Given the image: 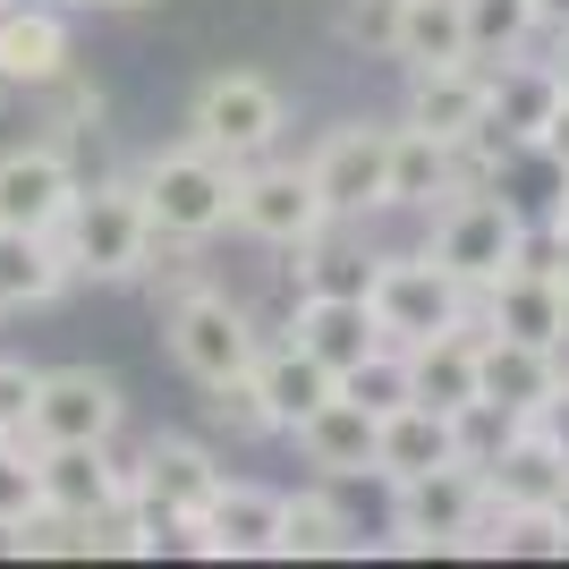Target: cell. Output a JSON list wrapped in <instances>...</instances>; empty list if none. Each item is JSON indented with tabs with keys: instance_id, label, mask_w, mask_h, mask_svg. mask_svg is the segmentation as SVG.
<instances>
[{
	"instance_id": "obj_2",
	"label": "cell",
	"mask_w": 569,
	"mask_h": 569,
	"mask_svg": "<svg viewBox=\"0 0 569 569\" xmlns=\"http://www.w3.org/2000/svg\"><path fill=\"white\" fill-rule=\"evenodd\" d=\"M51 238H60V256H69L77 281H144V272H153V213H144L137 179L77 188L69 221Z\"/></svg>"
},
{
	"instance_id": "obj_22",
	"label": "cell",
	"mask_w": 569,
	"mask_h": 569,
	"mask_svg": "<svg viewBox=\"0 0 569 569\" xmlns=\"http://www.w3.org/2000/svg\"><path fill=\"white\" fill-rule=\"evenodd\" d=\"M375 442H382V417L357 408L349 391H332V400L298 426V451H307V468H323V476H375Z\"/></svg>"
},
{
	"instance_id": "obj_28",
	"label": "cell",
	"mask_w": 569,
	"mask_h": 569,
	"mask_svg": "<svg viewBox=\"0 0 569 569\" xmlns=\"http://www.w3.org/2000/svg\"><path fill=\"white\" fill-rule=\"evenodd\" d=\"M391 60L400 69H451V60H468V0H408Z\"/></svg>"
},
{
	"instance_id": "obj_30",
	"label": "cell",
	"mask_w": 569,
	"mask_h": 569,
	"mask_svg": "<svg viewBox=\"0 0 569 569\" xmlns=\"http://www.w3.org/2000/svg\"><path fill=\"white\" fill-rule=\"evenodd\" d=\"M476 552H510V561H569V527L561 510H493Z\"/></svg>"
},
{
	"instance_id": "obj_32",
	"label": "cell",
	"mask_w": 569,
	"mask_h": 569,
	"mask_svg": "<svg viewBox=\"0 0 569 569\" xmlns=\"http://www.w3.org/2000/svg\"><path fill=\"white\" fill-rule=\"evenodd\" d=\"M340 391H349L357 408H375V417L408 408V400H417V382H408V349H400V340H382L375 357H357L349 375H340Z\"/></svg>"
},
{
	"instance_id": "obj_20",
	"label": "cell",
	"mask_w": 569,
	"mask_h": 569,
	"mask_svg": "<svg viewBox=\"0 0 569 569\" xmlns=\"http://www.w3.org/2000/svg\"><path fill=\"white\" fill-rule=\"evenodd\" d=\"M561 485H569V459L552 451L536 426H519L493 459H485V493H493V510H552Z\"/></svg>"
},
{
	"instance_id": "obj_38",
	"label": "cell",
	"mask_w": 569,
	"mask_h": 569,
	"mask_svg": "<svg viewBox=\"0 0 569 569\" xmlns=\"http://www.w3.org/2000/svg\"><path fill=\"white\" fill-rule=\"evenodd\" d=\"M527 426H536V433H545V442H552V451L569 459V382H561V391H552L545 408H536V417H527Z\"/></svg>"
},
{
	"instance_id": "obj_41",
	"label": "cell",
	"mask_w": 569,
	"mask_h": 569,
	"mask_svg": "<svg viewBox=\"0 0 569 569\" xmlns=\"http://www.w3.org/2000/svg\"><path fill=\"white\" fill-rule=\"evenodd\" d=\"M552 77H561V94H569V34H552Z\"/></svg>"
},
{
	"instance_id": "obj_15",
	"label": "cell",
	"mask_w": 569,
	"mask_h": 569,
	"mask_svg": "<svg viewBox=\"0 0 569 569\" xmlns=\"http://www.w3.org/2000/svg\"><path fill=\"white\" fill-rule=\"evenodd\" d=\"M493 102V60H451V69H408V128L442 144H468Z\"/></svg>"
},
{
	"instance_id": "obj_44",
	"label": "cell",
	"mask_w": 569,
	"mask_h": 569,
	"mask_svg": "<svg viewBox=\"0 0 569 569\" xmlns=\"http://www.w3.org/2000/svg\"><path fill=\"white\" fill-rule=\"evenodd\" d=\"M552 510H561V527H569V485H561V501H552Z\"/></svg>"
},
{
	"instance_id": "obj_25",
	"label": "cell",
	"mask_w": 569,
	"mask_h": 569,
	"mask_svg": "<svg viewBox=\"0 0 569 569\" xmlns=\"http://www.w3.org/2000/svg\"><path fill=\"white\" fill-rule=\"evenodd\" d=\"M459 188V144L426 128H391V213H433Z\"/></svg>"
},
{
	"instance_id": "obj_3",
	"label": "cell",
	"mask_w": 569,
	"mask_h": 569,
	"mask_svg": "<svg viewBox=\"0 0 569 569\" xmlns=\"http://www.w3.org/2000/svg\"><path fill=\"white\" fill-rule=\"evenodd\" d=\"M527 247V204L510 188H451L433 204V230H426V256L468 289H493Z\"/></svg>"
},
{
	"instance_id": "obj_42",
	"label": "cell",
	"mask_w": 569,
	"mask_h": 569,
	"mask_svg": "<svg viewBox=\"0 0 569 569\" xmlns=\"http://www.w3.org/2000/svg\"><path fill=\"white\" fill-rule=\"evenodd\" d=\"M77 9H144V0H77Z\"/></svg>"
},
{
	"instance_id": "obj_24",
	"label": "cell",
	"mask_w": 569,
	"mask_h": 569,
	"mask_svg": "<svg viewBox=\"0 0 569 569\" xmlns=\"http://www.w3.org/2000/svg\"><path fill=\"white\" fill-rule=\"evenodd\" d=\"M408 382H417V400H426V408L468 417V408L485 400V382H476V323H468V332L408 340Z\"/></svg>"
},
{
	"instance_id": "obj_14",
	"label": "cell",
	"mask_w": 569,
	"mask_h": 569,
	"mask_svg": "<svg viewBox=\"0 0 569 569\" xmlns=\"http://www.w3.org/2000/svg\"><path fill=\"white\" fill-rule=\"evenodd\" d=\"M34 468H43V510L111 519L128 501V468L111 459V442H34Z\"/></svg>"
},
{
	"instance_id": "obj_45",
	"label": "cell",
	"mask_w": 569,
	"mask_h": 569,
	"mask_svg": "<svg viewBox=\"0 0 569 569\" xmlns=\"http://www.w3.org/2000/svg\"><path fill=\"white\" fill-rule=\"evenodd\" d=\"M9 9H18V0H0V18H9Z\"/></svg>"
},
{
	"instance_id": "obj_27",
	"label": "cell",
	"mask_w": 569,
	"mask_h": 569,
	"mask_svg": "<svg viewBox=\"0 0 569 569\" xmlns=\"http://www.w3.org/2000/svg\"><path fill=\"white\" fill-rule=\"evenodd\" d=\"M69 281H77V272H69V256H60V238H43V230H0V315L51 307Z\"/></svg>"
},
{
	"instance_id": "obj_29",
	"label": "cell",
	"mask_w": 569,
	"mask_h": 569,
	"mask_svg": "<svg viewBox=\"0 0 569 569\" xmlns=\"http://www.w3.org/2000/svg\"><path fill=\"white\" fill-rule=\"evenodd\" d=\"M332 552H357V527L332 493H289L281 501V561H332Z\"/></svg>"
},
{
	"instance_id": "obj_23",
	"label": "cell",
	"mask_w": 569,
	"mask_h": 569,
	"mask_svg": "<svg viewBox=\"0 0 569 569\" xmlns=\"http://www.w3.org/2000/svg\"><path fill=\"white\" fill-rule=\"evenodd\" d=\"M256 391H263V408H272V426L281 433H298L315 417V408L340 391V375L323 366L315 349H298V340H281V349H263L256 357Z\"/></svg>"
},
{
	"instance_id": "obj_33",
	"label": "cell",
	"mask_w": 569,
	"mask_h": 569,
	"mask_svg": "<svg viewBox=\"0 0 569 569\" xmlns=\"http://www.w3.org/2000/svg\"><path fill=\"white\" fill-rule=\"evenodd\" d=\"M204 426H213L221 442H263V433H281L272 408H263V391H256V375L213 382V391H204Z\"/></svg>"
},
{
	"instance_id": "obj_46",
	"label": "cell",
	"mask_w": 569,
	"mask_h": 569,
	"mask_svg": "<svg viewBox=\"0 0 569 569\" xmlns=\"http://www.w3.org/2000/svg\"><path fill=\"white\" fill-rule=\"evenodd\" d=\"M51 9H77V0H51Z\"/></svg>"
},
{
	"instance_id": "obj_31",
	"label": "cell",
	"mask_w": 569,
	"mask_h": 569,
	"mask_svg": "<svg viewBox=\"0 0 569 569\" xmlns=\"http://www.w3.org/2000/svg\"><path fill=\"white\" fill-rule=\"evenodd\" d=\"M536 34V0H468V60H510Z\"/></svg>"
},
{
	"instance_id": "obj_43",
	"label": "cell",
	"mask_w": 569,
	"mask_h": 569,
	"mask_svg": "<svg viewBox=\"0 0 569 569\" xmlns=\"http://www.w3.org/2000/svg\"><path fill=\"white\" fill-rule=\"evenodd\" d=\"M561 281H569V221H561Z\"/></svg>"
},
{
	"instance_id": "obj_8",
	"label": "cell",
	"mask_w": 569,
	"mask_h": 569,
	"mask_svg": "<svg viewBox=\"0 0 569 569\" xmlns=\"http://www.w3.org/2000/svg\"><path fill=\"white\" fill-rule=\"evenodd\" d=\"M188 137L204 144V153H221V162H256V153H272V137H281V86L256 69H221L196 86V111H188Z\"/></svg>"
},
{
	"instance_id": "obj_9",
	"label": "cell",
	"mask_w": 569,
	"mask_h": 569,
	"mask_svg": "<svg viewBox=\"0 0 569 569\" xmlns=\"http://www.w3.org/2000/svg\"><path fill=\"white\" fill-rule=\"evenodd\" d=\"M307 179H315V196H323V213H332V221L391 213V128H366V119L332 128V137L315 144Z\"/></svg>"
},
{
	"instance_id": "obj_5",
	"label": "cell",
	"mask_w": 569,
	"mask_h": 569,
	"mask_svg": "<svg viewBox=\"0 0 569 569\" xmlns=\"http://www.w3.org/2000/svg\"><path fill=\"white\" fill-rule=\"evenodd\" d=\"M485 519H493V493H485L476 459H451V468H426V476L391 485V536H400V552H476Z\"/></svg>"
},
{
	"instance_id": "obj_37",
	"label": "cell",
	"mask_w": 569,
	"mask_h": 569,
	"mask_svg": "<svg viewBox=\"0 0 569 569\" xmlns=\"http://www.w3.org/2000/svg\"><path fill=\"white\" fill-rule=\"evenodd\" d=\"M34 382H43V366L0 357V433H26V417H34Z\"/></svg>"
},
{
	"instance_id": "obj_1",
	"label": "cell",
	"mask_w": 569,
	"mask_h": 569,
	"mask_svg": "<svg viewBox=\"0 0 569 569\" xmlns=\"http://www.w3.org/2000/svg\"><path fill=\"white\" fill-rule=\"evenodd\" d=\"M221 485H230V468L213 459V442H196V433H162V442L128 468L137 545L144 552H196V519L213 510Z\"/></svg>"
},
{
	"instance_id": "obj_26",
	"label": "cell",
	"mask_w": 569,
	"mask_h": 569,
	"mask_svg": "<svg viewBox=\"0 0 569 569\" xmlns=\"http://www.w3.org/2000/svg\"><path fill=\"white\" fill-rule=\"evenodd\" d=\"M382 256H366L349 238V221H323V230L298 247V298H375Z\"/></svg>"
},
{
	"instance_id": "obj_11",
	"label": "cell",
	"mask_w": 569,
	"mask_h": 569,
	"mask_svg": "<svg viewBox=\"0 0 569 569\" xmlns=\"http://www.w3.org/2000/svg\"><path fill=\"white\" fill-rule=\"evenodd\" d=\"M476 332H510L536 349H569V281L545 263H510L493 289H476Z\"/></svg>"
},
{
	"instance_id": "obj_10",
	"label": "cell",
	"mask_w": 569,
	"mask_h": 569,
	"mask_svg": "<svg viewBox=\"0 0 569 569\" xmlns=\"http://www.w3.org/2000/svg\"><path fill=\"white\" fill-rule=\"evenodd\" d=\"M230 221L247 238H263V247H281V256H298L315 230H323V196H315V179H307V162H238V204H230Z\"/></svg>"
},
{
	"instance_id": "obj_13",
	"label": "cell",
	"mask_w": 569,
	"mask_h": 569,
	"mask_svg": "<svg viewBox=\"0 0 569 569\" xmlns=\"http://www.w3.org/2000/svg\"><path fill=\"white\" fill-rule=\"evenodd\" d=\"M77 179L69 170V153L60 144H9L0 153V230H60L69 221V204H77Z\"/></svg>"
},
{
	"instance_id": "obj_12",
	"label": "cell",
	"mask_w": 569,
	"mask_h": 569,
	"mask_svg": "<svg viewBox=\"0 0 569 569\" xmlns=\"http://www.w3.org/2000/svg\"><path fill=\"white\" fill-rule=\"evenodd\" d=\"M119 433V382L102 366H51L34 382L26 442H111Z\"/></svg>"
},
{
	"instance_id": "obj_40",
	"label": "cell",
	"mask_w": 569,
	"mask_h": 569,
	"mask_svg": "<svg viewBox=\"0 0 569 569\" xmlns=\"http://www.w3.org/2000/svg\"><path fill=\"white\" fill-rule=\"evenodd\" d=\"M536 26H545V34H569V0H536Z\"/></svg>"
},
{
	"instance_id": "obj_6",
	"label": "cell",
	"mask_w": 569,
	"mask_h": 569,
	"mask_svg": "<svg viewBox=\"0 0 569 569\" xmlns=\"http://www.w3.org/2000/svg\"><path fill=\"white\" fill-rule=\"evenodd\" d=\"M162 340H170V366H179L196 391L256 375V357H263L256 315L230 307L221 289H179V298H170V315H162Z\"/></svg>"
},
{
	"instance_id": "obj_17",
	"label": "cell",
	"mask_w": 569,
	"mask_h": 569,
	"mask_svg": "<svg viewBox=\"0 0 569 569\" xmlns=\"http://www.w3.org/2000/svg\"><path fill=\"white\" fill-rule=\"evenodd\" d=\"M281 501L289 493H263V485H221L213 510L196 519V552H213V561H263V552H281Z\"/></svg>"
},
{
	"instance_id": "obj_18",
	"label": "cell",
	"mask_w": 569,
	"mask_h": 569,
	"mask_svg": "<svg viewBox=\"0 0 569 569\" xmlns=\"http://www.w3.org/2000/svg\"><path fill=\"white\" fill-rule=\"evenodd\" d=\"M60 69H69V18H60L51 0H18V9L0 18V86L43 94Z\"/></svg>"
},
{
	"instance_id": "obj_4",
	"label": "cell",
	"mask_w": 569,
	"mask_h": 569,
	"mask_svg": "<svg viewBox=\"0 0 569 569\" xmlns=\"http://www.w3.org/2000/svg\"><path fill=\"white\" fill-rule=\"evenodd\" d=\"M137 196L153 213V238H179V247H204L213 230H230V204H238V162L204 153V144H170L137 170Z\"/></svg>"
},
{
	"instance_id": "obj_16",
	"label": "cell",
	"mask_w": 569,
	"mask_h": 569,
	"mask_svg": "<svg viewBox=\"0 0 569 569\" xmlns=\"http://www.w3.org/2000/svg\"><path fill=\"white\" fill-rule=\"evenodd\" d=\"M476 382H485V400L510 408V417H536L569 382L561 349H536V340H510V332H476Z\"/></svg>"
},
{
	"instance_id": "obj_21",
	"label": "cell",
	"mask_w": 569,
	"mask_h": 569,
	"mask_svg": "<svg viewBox=\"0 0 569 569\" xmlns=\"http://www.w3.org/2000/svg\"><path fill=\"white\" fill-rule=\"evenodd\" d=\"M451 459H468L459 451V417H442V408H426V400H408V408L382 417V442H375V476L382 485L426 476V468H451Z\"/></svg>"
},
{
	"instance_id": "obj_36",
	"label": "cell",
	"mask_w": 569,
	"mask_h": 569,
	"mask_svg": "<svg viewBox=\"0 0 569 569\" xmlns=\"http://www.w3.org/2000/svg\"><path fill=\"white\" fill-rule=\"evenodd\" d=\"M400 9H408V0H349V9H340V34L391 60V43H400Z\"/></svg>"
},
{
	"instance_id": "obj_19",
	"label": "cell",
	"mask_w": 569,
	"mask_h": 569,
	"mask_svg": "<svg viewBox=\"0 0 569 569\" xmlns=\"http://www.w3.org/2000/svg\"><path fill=\"white\" fill-rule=\"evenodd\" d=\"M289 340H298V349H315L332 375H349L357 357H375L391 332L375 323V298H298V315H289Z\"/></svg>"
},
{
	"instance_id": "obj_7",
	"label": "cell",
	"mask_w": 569,
	"mask_h": 569,
	"mask_svg": "<svg viewBox=\"0 0 569 569\" xmlns=\"http://www.w3.org/2000/svg\"><path fill=\"white\" fill-rule=\"evenodd\" d=\"M375 323L391 340H433V332H468L476 323V289L451 281L433 256H382L375 272Z\"/></svg>"
},
{
	"instance_id": "obj_35",
	"label": "cell",
	"mask_w": 569,
	"mask_h": 569,
	"mask_svg": "<svg viewBox=\"0 0 569 569\" xmlns=\"http://www.w3.org/2000/svg\"><path fill=\"white\" fill-rule=\"evenodd\" d=\"M43 94H51V128H60V137H86V128L102 119V86H86L77 69H60Z\"/></svg>"
},
{
	"instance_id": "obj_47",
	"label": "cell",
	"mask_w": 569,
	"mask_h": 569,
	"mask_svg": "<svg viewBox=\"0 0 569 569\" xmlns=\"http://www.w3.org/2000/svg\"><path fill=\"white\" fill-rule=\"evenodd\" d=\"M561 221H569V196H561Z\"/></svg>"
},
{
	"instance_id": "obj_34",
	"label": "cell",
	"mask_w": 569,
	"mask_h": 569,
	"mask_svg": "<svg viewBox=\"0 0 569 569\" xmlns=\"http://www.w3.org/2000/svg\"><path fill=\"white\" fill-rule=\"evenodd\" d=\"M43 510V468H34V442L26 433H0V519H34Z\"/></svg>"
},
{
	"instance_id": "obj_39",
	"label": "cell",
	"mask_w": 569,
	"mask_h": 569,
	"mask_svg": "<svg viewBox=\"0 0 569 569\" xmlns=\"http://www.w3.org/2000/svg\"><path fill=\"white\" fill-rule=\"evenodd\" d=\"M536 153H545V162L569 179V94H561V111H552V128H545V144H536Z\"/></svg>"
}]
</instances>
